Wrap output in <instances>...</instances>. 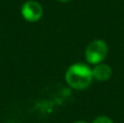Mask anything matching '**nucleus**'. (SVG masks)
<instances>
[{"label": "nucleus", "instance_id": "obj_6", "mask_svg": "<svg viewBox=\"0 0 124 123\" xmlns=\"http://www.w3.org/2000/svg\"><path fill=\"white\" fill-rule=\"evenodd\" d=\"M59 2H62V3H66V2H70L72 1V0H58Z\"/></svg>", "mask_w": 124, "mask_h": 123}, {"label": "nucleus", "instance_id": "obj_5", "mask_svg": "<svg viewBox=\"0 0 124 123\" xmlns=\"http://www.w3.org/2000/svg\"><path fill=\"white\" fill-rule=\"evenodd\" d=\"M93 123H114V122L107 115H98L97 118L94 119Z\"/></svg>", "mask_w": 124, "mask_h": 123}, {"label": "nucleus", "instance_id": "obj_2", "mask_svg": "<svg viewBox=\"0 0 124 123\" xmlns=\"http://www.w3.org/2000/svg\"><path fill=\"white\" fill-rule=\"evenodd\" d=\"M109 48L106 41L101 39L93 40L87 45L85 49V60L88 64L96 65L105 61L108 56Z\"/></svg>", "mask_w": 124, "mask_h": 123}, {"label": "nucleus", "instance_id": "obj_1", "mask_svg": "<svg viewBox=\"0 0 124 123\" xmlns=\"http://www.w3.org/2000/svg\"><path fill=\"white\" fill-rule=\"evenodd\" d=\"M64 77H65L66 84L75 91L86 89L94 80L89 65L82 62L71 64L66 70Z\"/></svg>", "mask_w": 124, "mask_h": 123}, {"label": "nucleus", "instance_id": "obj_4", "mask_svg": "<svg viewBox=\"0 0 124 123\" xmlns=\"http://www.w3.org/2000/svg\"><path fill=\"white\" fill-rule=\"evenodd\" d=\"M93 72V77L94 80L98 81V82H106L109 81L112 76V69L110 65L107 63H98V64L94 65L92 69Z\"/></svg>", "mask_w": 124, "mask_h": 123}, {"label": "nucleus", "instance_id": "obj_3", "mask_svg": "<svg viewBox=\"0 0 124 123\" xmlns=\"http://www.w3.org/2000/svg\"><path fill=\"white\" fill-rule=\"evenodd\" d=\"M44 13V9L39 2L34 0H28L25 3H23L21 8V14L23 19L27 22L34 23L41 19Z\"/></svg>", "mask_w": 124, "mask_h": 123}, {"label": "nucleus", "instance_id": "obj_7", "mask_svg": "<svg viewBox=\"0 0 124 123\" xmlns=\"http://www.w3.org/2000/svg\"><path fill=\"white\" fill-rule=\"evenodd\" d=\"M74 123H87V122H85V121H76V122H74Z\"/></svg>", "mask_w": 124, "mask_h": 123}]
</instances>
